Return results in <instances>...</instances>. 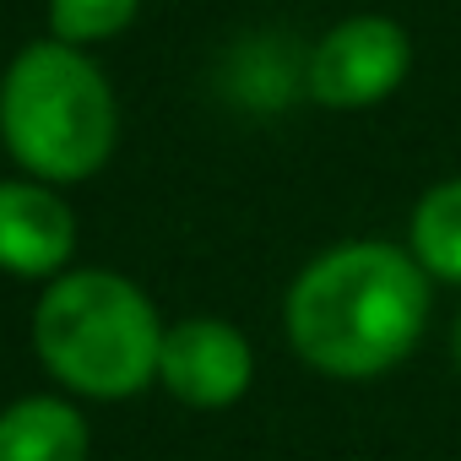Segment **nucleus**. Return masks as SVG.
<instances>
[{
	"label": "nucleus",
	"mask_w": 461,
	"mask_h": 461,
	"mask_svg": "<svg viewBox=\"0 0 461 461\" xmlns=\"http://www.w3.org/2000/svg\"><path fill=\"white\" fill-rule=\"evenodd\" d=\"M288 342L331 380H375L396 369L429 326V272L380 240L315 256L288 288Z\"/></svg>",
	"instance_id": "obj_1"
},
{
	"label": "nucleus",
	"mask_w": 461,
	"mask_h": 461,
	"mask_svg": "<svg viewBox=\"0 0 461 461\" xmlns=\"http://www.w3.org/2000/svg\"><path fill=\"white\" fill-rule=\"evenodd\" d=\"M0 136L39 179H87L109 163L120 136L114 93L77 44L39 39L0 77Z\"/></svg>",
	"instance_id": "obj_2"
},
{
	"label": "nucleus",
	"mask_w": 461,
	"mask_h": 461,
	"mask_svg": "<svg viewBox=\"0 0 461 461\" xmlns=\"http://www.w3.org/2000/svg\"><path fill=\"white\" fill-rule=\"evenodd\" d=\"M33 348L44 369L98 402L136 396L158 375L163 326L147 294L120 272H66L33 310Z\"/></svg>",
	"instance_id": "obj_3"
},
{
	"label": "nucleus",
	"mask_w": 461,
	"mask_h": 461,
	"mask_svg": "<svg viewBox=\"0 0 461 461\" xmlns=\"http://www.w3.org/2000/svg\"><path fill=\"white\" fill-rule=\"evenodd\" d=\"M407 66H412V44H407L402 23L369 12V17L337 23L310 50L304 82H310V98L326 109H369L402 87Z\"/></svg>",
	"instance_id": "obj_4"
},
{
	"label": "nucleus",
	"mask_w": 461,
	"mask_h": 461,
	"mask_svg": "<svg viewBox=\"0 0 461 461\" xmlns=\"http://www.w3.org/2000/svg\"><path fill=\"white\" fill-rule=\"evenodd\" d=\"M158 380L185 407H234L256 380V358H250V342L228 321L195 315L163 331Z\"/></svg>",
	"instance_id": "obj_5"
},
{
	"label": "nucleus",
	"mask_w": 461,
	"mask_h": 461,
	"mask_svg": "<svg viewBox=\"0 0 461 461\" xmlns=\"http://www.w3.org/2000/svg\"><path fill=\"white\" fill-rule=\"evenodd\" d=\"M77 250L71 206L33 179H0V267L17 277H55Z\"/></svg>",
	"instance_id": "obj_6"
},
{
	"label": "nucleus",
	"mask_w": 461,
	"mask_h": 461,
	"mask_svg": "<svg viewBox=\"0 0 461 461\" xmlns=\"http://www.w3.org/2000/svg\"><path fill=\"white\" fill-rule=\"evenodd\" d=\"M0 461H87V423L71 402L23 396L0 412Z\"/></svg>",
	"instance_id": "obj_7"
},
{
	"label": "nucleus",
	"mask_w": 461,
	"mask_h": 461,
	"mask_svg": "<svg viewBox=\"0 0 461 461\" xmlns=\"http://www.w3.org/2000/svg\"><path fill=\"white\" fill-rule=\"evenodd\" d=\"M412 261L439 283H461V179L423 190L412 212Z\"/></svg>",
	"instance_id": "obj_8"
},
{
	"label": "nucleus",
	"mask_w": 461,
	"mask_h": 461,
	"mask_svg": "<svg viewBox=\"0 0 461 461\" xmlns=\"http://www.w3.org/2000/svg\"><path fill=\"white\" fill-rule=\"evenodd\" d=\"M141 0H50V28L60 44H87V39H114Z\"/></svg>",
	"instance_id": "obj_9"
},
{
	"label": "nucleus",
	"mask_w": 461,
	"mask_h": 461,
	"mask_svg": "<svg viewBox=\"0 0 461 461\" xmlns=\"http://www.w3.org/2000/svg\"><path fill=\"white\" fill-rule=\"evenodd\" d=\"M450 353H456V369H461V315H456V326H450Z\"/></svg>",
	"instance_id": "obj_10"
}]
</instances>
